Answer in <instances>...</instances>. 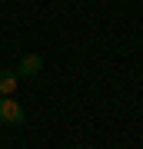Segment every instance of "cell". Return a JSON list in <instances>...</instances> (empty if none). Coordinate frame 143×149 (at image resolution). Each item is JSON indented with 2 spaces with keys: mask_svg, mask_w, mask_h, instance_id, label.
Returning <instances> with one entry per match:
<instances>
[{
  "mask_svg": "<svg viewBox=\"0 0 143 149\" xmlns=\"http://www.w3.org/2000/svg\"><path fill=\"white\" fill-rule=\"evenodd\" d=\"M13 90H17V73L0 70V96H13Z\"/></svg>",
  "mask_w": 143,
  "mask_h": 149,
  "instance_id": "3",
  "label": "cell"
},
{
  "mask_svg": "<svg viewBox=\"0 0 143 149\" xmlns=\"http://www.w3.org/2000/svg\"><path fill=\"white\" fill-rule=\"evenodd\" d=\"M40 70H43V56H40V53H27L13 73H17V80H20V76H37Z\"/></svg>",
  "mask_w": 143,
  "mask_h": 149,
  "instance_id": "2",
  "label": "cell"
},
{
  "mask_svg": "<svg viewBox=\"0 0 143 149\" xmlns=\"http://www.w3.org/2000/svg\"><path fill=\"white\" fill-rule=\"evenodd\" d=\"M0 123H7V126H23L27 123V113L13 96H0Z\"/></svg>",
  "mask_w": 143,
  "mask_h": 149,
  "instance_id": "1",
  "label": "cell"
}]
</instances>
